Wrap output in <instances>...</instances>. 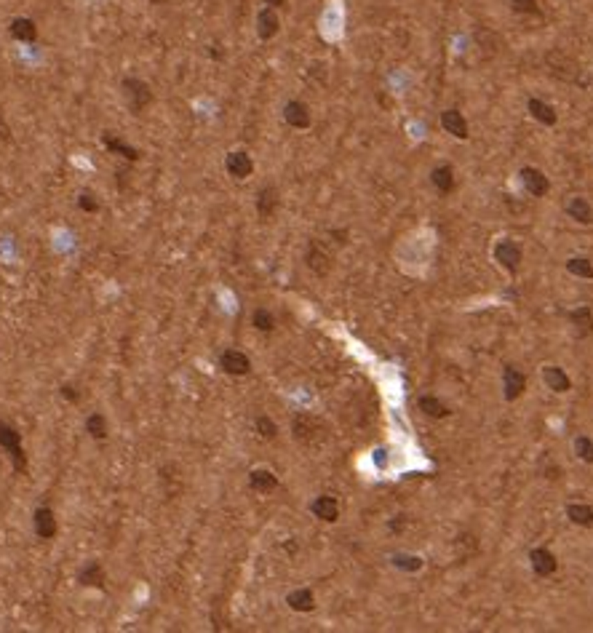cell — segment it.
Wrapping results in <instances>:
<instances>
[{"label": "cell", "mask_w": 593, "mask_h": 633, "mask_svg": "<svg viewBox=\"0 0 593 633\" xmlns=\"http://www.w3.org/2000/svg\"><path fill=\"white\" fill-rule=\"evenodd\" d=\"M0 449L8 451L17 473L27 468V457H24V449H21V433L17 428H11L8 422H0Z\"/></svg>", "instance_id": "cell-1"}, {"label": "cell", "mask_w": 593, "mask_h": 633, "mask_svg": "<svg viewBox=\"0 0 593 633\" xmlns=\"http://www.w3.org/2000/svg\"><path fill=\"white\" fill-rule=\"evenodd\" d=\"M123 97H126V102H128V107H131L134 113H142L144 107L153 102L150 86L144 81H139V78H126V81H123Z\"/></svg>", "instance_id": "cell-2"}, {"label": "cell", "mask_w": 593, "mask_h": 633, "mask_svg": "<svg viewBox=\"0 0 593 633\" xmlns=\"http://www.w3.org/2000/svg\"><path fill=\"white\" fill-rule=\"evenodd\" d=\"M291 430H294V438H297V441L313 444L324 428H321V422H318L315 417H310V414H297L294 422H291Z\"/></svg>", "instance_id": "cell-3"}, {"label": "cell", "mask_w": 593, "mask_h": 633, "mask_svg": "<svg viewBox=\"0 0 593 633\" xmlns=\"http://www.w3.org/2000/svg\"><path fill=\"white\" fill-rule=\"evenodd\" d=\"M32 524H35V534H38L41 540H54V537H57V532H59L57 513L51 511V508H46V505L35 511V516H32Z\"/></svg>", "instance_id": "cell-4"}, {"label": "cell", "mask_w": 593, "mask_h": 633, "mask_svg": "<svg viewBox=\"0 0 593 633\" xmlns=\"http://www.w3.org/2000/svg\"><path fill=\"white\" fill-rule=\"evenodd\" d=\"M220 367H222V371L233 374V377H244V374H249V369H251V361H249V356L241 353V350H225L220 356Z\"/></svg>", "instance_id": "cell-5"}, {"label": "cell", "mask_w": 593, "mask_h": 633, "mask_svg": "<svg viewBox=\"0 0 593 633\" xmlns=\"http://www.w3.org/2000/svg\"><path fill=\"white\" fill-rule=\"evenodd\" d=\"M225 168L230 177H235V179H246V177H251V171H254V161H251V155L249 153H244V150H235V153H230L225 158Z\"/></svg>", "instance_id": "cell-6"}, {"label": "cell", "mask_w": 593, "mask_h": 633, "mask_svg": "<svg viewBox=\"0 0 593 633\" xmlns=\"http://www.w3.org/2000/svg\"><path fill=\"white\" fill-rule=\"evenodd\" d=\"M521 182H524V187L532 193L534 198L545 195V193H548V187H551L548 177H545L540 168H534V166H524V168H521Z\"/></svg>", "instance_id": "cell-7"}, {"label": "cell", "mask_w": 593, "mask_h": 633, "mask_svg": "<svg viewBox=\"0 0 593 633\" xmlns=\"http://www.w3.org/2000/svg\"><path fill=\"white\" fill-rule=\"evenodd\" d=\"M278 30H281V19H278V14H275V8H262L260 14H257V35L262 38V41H270V38H275L278 35Z\"/></svg>", "instance_id": "cell-8"}, {"label": "cell", "mask_w": 593, "mask_h": 633, "mask_svg": "<svg viewBox=\"0 0 593 633\" xmlns=\"http://www.w3.org/2000/svg\"><path fill=\"white\" fill-rule=\"evenodd\" d=\"M310 511H313L315 518H321V521H337L340 518V503L334 497H329V494H321V497L313 500Z\"/></svg>", "instance_id": "cell-9"}, {"label": "cell", "mask_w": 593, "mask_h": 633, "mask_svg": "<svg viewBox=\"0 0 593 633\" xmlns=\"http://www.w3.org/2000/svg\"><path fill=\"white\" fill-rule=\"evenodd\" d=\"M102 144L107 147V153H113V155H121L126 161H139V150L131 147V144H126L118 134H110V131H107L102 137Z\"/></svg>", "instance_id": "cell-10"}, {"label": "cell", "mask_w": 593, "mask_h": 633, "mask_svg": "<svg viewBox=\"0 0 593 633\" xmlns=\"http://www.w3.org/2000/svg\"><path fill=\"white\" fill-rule=\"evenodd\" d=\"M524 388H527V380H524V374L518 369L508 367L503 371V390H505V398L508 401H516L524 393Z\"/></svg>", "instance_id": "cell-11"}, {"label": "cell", "mask_w": 593, "mask_h": 633, "mask_svg": "<svg viewBox=\"0 0 593 633\" xmlns=\"http://www.w3.org/2000/svg\"><path fill=\"white\" fill-rule=\"evenodd\" d=\"M494 257H497V262L505 267V270L516 273L518 262H521V249L516 244H511V241H503V244H497V249H494Z\"/></svg>", "instance_id": "cell-12"}, {"label": "cell", "mask_w": 593, "mask_h": 633, "mask_svg": "<svg viewBox=\"0 0 593 633\" xmlns=\"http://www.w3.org/2000/svg\"><path fill=\"white\" fill-rule=\"evenodd\" d=\"M249 484H251V489L260 491V494H270V491L278 489V476L265 468H257V470H251Z\"/></svg>", "instance_id": "cell-13"}, {"label": "cell", "mask_w": 593, "mask_h": 633, "mask_svg": "<svg viewBox=\"0 0 593 633\" xmlns=\"http://www.w3.org/2000/svg\"><path fill=\"white\" fill-rule=\"evenodd\" d=\"M441 126L457 139H468V121L457 113V110H444L441 113Z\"/></svg>", "instance_id": "cell-14"}, {"label": "cell", "mask_w": 593, "mask_h": 633, "mask_svg": "<svg viewBox=\"0 0 593 633\" xmlns=\"http://www.w3.org/2000/svg\"><path fill=\"white\" fill-rule=\"evenodd\" d=\"M81 585H86V588H104V583H107V572H104V567L99 564V561H88L86 567L81 569Z\"/></svg>", "instance_id": "cell-15"}, {"label": "cell", "mask_w": 593, "mask_h": 633, "mask_svg": "<svg viewBox=\"0 0 593 633\" xmlns=\"http://www.w3.org/2000/svg\"><path fill=\"white\" fill-rule=\"evenodd\" d=\"M284 118H286L289 126H294V128H307L310 126V110H307L305 102H289L286 107H284Z\"/></svg>", "instance_id": "cell-16"}, {"label": "cell", "mask_w": 593, "mask_h": 633, "mask_svg": "<svg viewBox=\"0 0 593 633\" xmlns=\"http://www.w3.org/2000/svg\"><path fill=\"white\" fill-rule=\"evenodd\" d=\"M275 208H278V193H275V187H262L260 195H257V214L262 220H270L275 214Z\"/></svg>", "instance_id": "cell-17"}, {"label": "cell", "mask_w": 593, "mask_h": 633, "mask_svg": "<svg viewBox=\"0 0 593 633\" xmlns=\"http://www.w3.org/2000/svg\"><path fill=\"white\" fill-rule=\"evenodd\" d=\"M543 380H545V385L553 390V393H567V390L572 388V382H570V377L561 371L558 367H545L543 369Z\"/></svg>", "instance_id": "cell-18"}, {"label": "cell", "mask_w": 593, "mask_h": 633, "mask_svg": "<svg viewBox=\"0 0 593 633\" xmlns=\"http://www.w3.org/2000/svg\"><path fill=\"white\" fill-rule=\"evenodd\" d=\"M529 561H532L534 572L540 574V577L556 572V556H553L551 551H545V548H537V551H532Z\"/></svg>", "instance_id": "cell-19"}, {"label": "cell", "mask_w": 593, "mask_h": 633, "mask_svg": "<svg viewBox=\"0 0 593 633\" xmlns=\"http://www.w3.org/2000/svg\"><path fill=\"white\" fill-rule=\"evenodd\" d=\"M11 35L17 38V41L21 43H32L35 38H38V27H35V21L27 19V17H19V19L11 21Z\"/></svg>", "instance_id": "cell-20"}, {"label": "cell", "mask_w": 593, "mask_h": 633, "mask_svg": "<svg viewBox=\"0 0 593 633\" xmlns=\"http://www.w3.org/2000/svg\"><path fill=\"white\" fill-rule=\"evenodd\" d=\"M107 430H110V425H107V417H104L102 411H91V414L86 417V433H88L94 441H104V438H107Z\"/></svg>", "instance_id": "cell-21"}, {"label": "cell", "mask_w": 593, "mask_h": 633, "mask_svg": "<svg viewBox=\"0 0 593 633\" xmlns=\"http://www.w3.org/2000/svg\"><path fill=\"white\" fill-rule=\"evenodd\" d=\"M567 214H570L572 220H577L580 225H591L593 222V208L588 206L585 198H572V201L567 204Z\"/></svg>", "instance_id": "cell-22"}, {"label": "cell", "mask_w": 593, "mask_h": 633, "mask_svg": "<svg viewBox=\"0 0 593 633\" xmlns=\"http://www.w3.org/2000/svg\"><path fill=\"white\" fill-rule=\"evenodd\" d=\"M570 321H572L574 329H577V337H585V334H591L593 331L591 307H577V310H572V313H570Z\"/></svg>", "instance_id": "cell-23"}, {"label": "cell", "mask_w": 593, "mask_h": 633, "mask_svg": "<svg viewBox=\"0 0 593 633\" xmlns=\"http://www.w3.org/2000/svg\"><path fill=\"white\" fill-rule=\"evenodd\" d=\"M286 604L294 610V612H310V610L315 607V598H313V593L307 591V588H300V591L289 593Z\"/></svg>", "instance_id": "cell-24"}, {"label": "cell", "mask_w": 593, "mask_h": 633, "mask_svg": "<svg viewBox=\"0 0 593 633\" xmlns=\"http://www.w3.org/2000/svg\"><path fill=\"white\" fill-rule=\"evenodd\" d=\"M430 179H433V184H436V190H438V193H451V190H454V171H451L449 166H438V168H433Z\"/></svg>", "instance_id": "cell-25"}, {"label": "cell", "mask_w": 593, "mask_h": 633, "mask_svg": "<svg viewBox=\"0 0 593 633\" xmlns=\"http://www.w3.org/2000/svg\"><path fill=\"white\" fill-rule=\"evenodd\" d=\"M567 516L572 518L577 527H593V508L591 505L572 503V505H567Z\"/></svg>", "instance_id": "cell-26"}, {"label": "cell", "mask_w": 593, "mask_h": 633, "mask_svg": "<svg viewBox=\"0 0 593 633\" xmlns=\"http://www.w3.org/2000/svg\"><path fill=\"white\" fill-rule=\"evenodd\" d=\"M529 113L534 115V121L545 123V126L556 123V110H553L551 104L540 102V99H529Z\"/></svg>", "instance_id": "cell-27"}, {"label": "cell", "mask_w": 593, "mask_h": 633, "mask_svg": "<svg viewBox=\"0 0 593 633\" xmlns=\"http://www.w3.org/2000/svg\"><path fill=\"white\" fill-rule=\"evenodd\" d=\"M567 270H570L572 275H577V278H593V265H591V260H585V257H572V260L567 262Z\"/></svg>", "instance_id": "cell-28"}, {"label": "cell", "mask_w": 593, "mask_h": 633, "mask_svg": "<svg viewBox=\"0 0 593 633\" xmlns=\"http://www.w3.org/2000/svg\"><path fill=\"white\" fill-rule=\"evenodd\" d=\"M307 265L313 267L315 273H327L329 270V257L318 249V246L313 244L310 246V251H307Z\"/></svg>", "instance_id": "cell-29"}, {"label": "cell", "mask_w": 593, "mask_h": 633, "mask_svg": "<svg viewBox=\"0 0 593 633\" xmlns=\"http://www.w3.org/2000/svg\"><path fill=\"white\" fill-rule=\"evenodd\" d=\"M417 404H420V409H422L428 417H447V407H444L438 398H433V396H422Z\"/></svg>", "instance_id": "cell-30"}, {"label": "cell", "mask_w": 593, "mask_h": 633, "mask_svg": "<svg viewBox=\"0 0 593 633\" xmlns=\"http://www.w3.org/2000/svg\"><path fill=\"white\" fill-rule=\"evenodd\" d=\"M251 324H254V329H260V331H273V327H275V318H273V313H267L265 307H260V310H254Z\"/></svg>", "instance_id": "cell-31"}, {"label": "cell", "mask_w": 593, "mask_h": 633, "mask_svg": "<svg viewBox=\"0 0 593 633\" xmlns=\"http://www.w3.org/2000/svg\"><path fill=\"white\" fill-rule=\"evenodd\" d=\"M574 451H577V457H580L583 462H591L593 465V441L588 436H580V438L574 441Z\"/></svg>", "instance_id": "cell-32"}, {"label": "cell", "mask_w": 593, "mask_h": 633, "mask_svg": "<svg viewBox=\"0 0 593 633\" xmlns=\"http://www.w3.org/2000/svg\"><path fill=\"white\" fill-rule=\"evenodd\" d=\"M257 433H260L262 438H267V441H270V438H275V436H278V425H275L270 417H265V414H262V417H257Z\"/></svg>", "instance_id": "cell-33"}, {"label": "cell", "mask_w": 593, "mask_h": 633, "mask_svg": "<svg viewBox=\"0 0 593 633\" xmlns=\"http://www.w3.org/2000/svg\"><path fill=\"white\" fill-rule=\"evenodd\" d=\"M78 206H81V211H86V214H97L99 211V201H97V195L94 193H81L78 195Z\"/></svg>", "instance_id": "cell-34"}, {"label": "cell", "mask_w": 593, "mask_h": 633, "mask_svg": "<svg viewBox=\"0 0 593 633\" xmlns=\"http://www.w3.org/2000/svg\"><path fill=\"white\" fill-rule=\"evenodd\" d=\"M511 6L516 14H540L537 0H511Z\"/></svg>", "instance_id": "cell-35"}, {"label": "cell", "mask_w": 593, "mask_h": 633, "mask_svg": "<svg viewBox=\"0 0 593 633\" xmlns=\"http://www.w3.org/2000/svg\"><path fill=\"white\" fill-rule=\"evenodd\" d=\"M393 561H396V567L409 569V572H414V569H420V567H422V561H420L417 556H396Z\"/></svg>", "instance_id": "cell-36"}, {"label": "cell", "mask_w": 593, "mask_h": 633, "mask_svg": "<svg viewBox=\"0 0 593 633\" xmlns=\"http://www.w3.org/2000/svg\"><path fill=\"white\" fill-rule=\"evenodd\" d=\"M59 393H61V398H67L70 404H78V401H81V393H78L75 385H61Z\"/></svg>", "instance_id": "cell-37"}, {"label": "cell", "mask_w": 593, "mask_h": 633, "mask_svg": "<svg viewBox=\"0 0 593 633\" xmlns=\"http://www.w3.org/2000/svg\"><path fill=\"white\" fill-rule=\"evenodd\" d=\"M8 126H6V121H3V115H0V139H8Z\"/></svg>", "instance_id": "cell-38"}, {"label": "cell", "mask_w": 593, "mask_h": 633, "mask_svg": "<svg viewBox=\"0 0 593 633\" xmlns=\"http://www.w3.org/2000/svg\"><path fill=\"white\" fill-rule=\"evenodd\" d=\"M265 3L270 8H284V6H286V0H265Z\"/></svg>", "instance_id": "cell-39"}, {"label": "cell", "mask_w": 593, "mask_h": 633, "mask_svg": "<svg viewBox=\"0 0 593 633\" xmlns=\"http://www.w3.org/2000/svg\"><path fill=\"white\" fill-rule=\"evenodd\" d=\"M0 468H3V460H0Z\"/></svg>", "instance_id": "cell-40"}]
</instances>
